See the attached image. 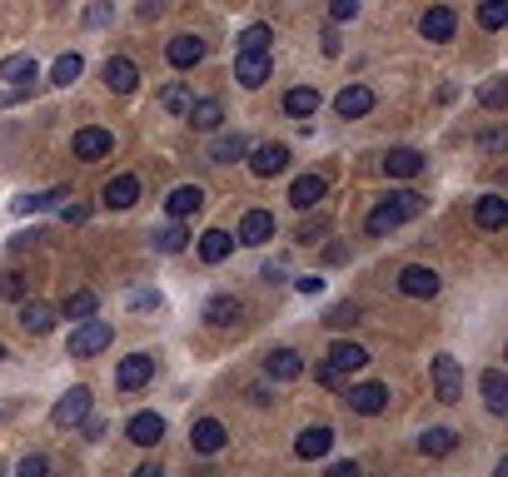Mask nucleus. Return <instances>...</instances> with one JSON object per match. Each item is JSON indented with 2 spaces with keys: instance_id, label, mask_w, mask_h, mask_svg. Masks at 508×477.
<instances>
[{
  "instance_id": "obj_1",
  "label": "nucleus",
  "mask_w": 508,
  "mask_h": 477,
  "mask_svg": "<svg viewBox=\"0 0 508 477\" xmlns=\"http://www.w3.org/2000/svg\"><path fill=\"white\" fill-rule=\"evenodd\" d=\"M419 214H423V194H414V190H399V194H389V199H384L374 214H369V219H364V229L379 239V234H394L399 224L419 219Z\"/></svg>"
},
{
  "instance_id": "obj_2",
  "label": "nucleus",
  "mask_w": 508,
  "mask_h": 477,
  "mask_svg": "<svg viewBox=\"0 0 508 477\" xmlns=\"http://www.w3.org/2000/svg\"><path fill=\"white\" fill-rule=\"evenodd\" d=\"M110 339H115V329H110L105 318H80L76 333H70V358H95V353L110 349Z\"/></svg>"
},
{
  "instance_id": "obj_3",
  "label": "nucleus",
  "mask_w": 508,
  "mask_h": 477,
  "mask_svg": "<svg viewBox=\"0 0 508 477\" xmlns=\"http://www.w3.org/2000/svg\"><path fill=\"white\" fill-rule=\"evenodd\" d=\"M369 363V353L359 349V343H349V339H339L334 349H329V358H325V368H319V383H325V388H334L339 378H344V373H354V368H364Z\"/></svg>"
},
{
  "instance_id": "obj_4",
  "label": "nucleus",
  "mask_w": 508,
  "mask_h": 477,
  "mask_svg": "<svg viewBox=\"0 0 508 477\" xmlns=\"http://www.w3.org/2000/svg\"><path fill=\"white\" fill-rule=\"evenodd\" d=\"M433 398L439 403H459L464 398V368H459L454 353H439L433 358Z\"/></svg>"
},
{
  "instance_id": "obj_5",
  "label": "nucleus",
  "mask_w": 508,
  "mask_h": 477,
  "mask_svg": "<svg viewBox=\"0 0 508 477\" xmlns=\"http://www.w3.org/2000/svg\"><path fill=\"white\" fill-rule=\"evenodd\" d=\"M90 418V388H70V393H60V403L50 408V423L55 428H80Z\"/></svg>"
},
{
  "instance_id": "obj_6",
  "label": "nucleus",
  "mask_w": 508,
  "mask_h": 477,
  "mask_svg": "<svg viewBox=\"0 0 508 477\" xmlns=\"http://www.w3.org/2000/svg\"><path fill=\"white\" fill-rule=\"evenodd\" d=\"M270 70H274L270 50H239V55H235V80H239L245 90H260L264 80H270Z\"/></svg>"
},
{
  "instance_id": "obj_7",
  "label": "nucleus",
  "mask_w": 508,
  "mask_h": 477,
  "mask_svg": "<svg viewBox=\"0 0 508 477\" xmlns=\"http://www.w3.org/2000/svg\"><path fill=\"white\" fill-rule=\"evenodd\" d=\"M274 239V214L270 209H245V219H239L235 229V244H249V249H260Z\"/></svg>"
},
{
  "instance_id": "obj_8",
  "label": "nucleus",
  "mask_w": 508,
  "mask_h": 477,
  "mask_svg": "<svg viewBox=\"0 0 508 477\" xmlns=\"http://www.w3.org/2000/svg\"><path fill=\"white\" fill-rule=\"evenodd\" d=\"M150 378H155V358H150V353H130V358H120V368H115V383L125 393L145 388Z\"/></svg>"
},
{
  "instance_id": "obj_9",
  "label": "nucleus",
  "mask_w": 508,
  "mask_h": 477,
  "mask_svg": "<svg viewBox=\"0 0 508 477\" xmlns=\"http://www.w3.org/2000/svg\"><path fill=\"white\" fill-rule=\"evenodd\" d=\"M344 398H349V408H354V413H364V418H374V413H384V408H389V388H384V383H359V388L344 393Z\"/></svg>"
},
{
  "instance_id": "obj_10",
  "label": "nucleus",
  "mask_w": 508,
  "mask_h": 477,
  "mask_svg": "<svg viewBox=\"0 0 508 477\" xmlns=\"http://www.w3.org/2000/svg\"><path fill=\"white\" fill-rule=\"evenodd\" d=\"M284 164H290V149L284 145H254V155H249V170L260 174V180H274V174H284Z\"/></svg>"
},
{
  "instance_id": "obj_11",
  "label": "nucleus",
  "mask_w": 508,
  "mask_h": 477,
  "mask_svg": "<svg viewBox=\"0 0 508 477\" xmlns=\"http://www.w3.org/2000/svg\"><path fill=\"white\" fill-rule=\"evenodd\" d=\"M419 31H423V40L443 45V40H454V31H459V15L449 11V5H433V11H423Z\"/></svg>"
},
{
  "instance_id": "obj_12",
  "label": "nucleus",
  "mask_w": 508,
  "mask_h": 477,
  "mask_svg": "<svg viewBox=\"0 0 508 477\" xmlns=\"http://www.w3.org/2000/svg\"><path fill=\"white\" fill-rule=\"evenodd\" d=\"M334 110H339V119H364L369 110H374V90L369 85H344L334 95Z\"/></svg>"
},
{
  "instance_id": "obj_13",
  "label": "nucleus",
  "mask_w": 508,
  "mask_h": 477,
  "mask_svg": "<svg viewBox=\"0 0 508 477\" xmlns=\"http://www.w3.org/2000/svg\"><path fill=\"white\" fill-rule=\"evenodd\" d=\"M35 75H40L35 55H5V60H0V80H5L11 90H25V85H35Z\"/></svg>"
},
{
  "instance_id": "obj_14",
  "label": "nucleus",
  "mask_w": 508,
  "mask_h": 477,
  "mask_svg": "<svg viewBox=\"0 0 508 477\" xmlns=\"http://www.w3.org/2000/svg\"><path fill=\"white\" fill-rule=\"evenodd\" d=\"M165 60H170L174 70H190V65L205 60V40H200V35H174V40L165 45Z\"/></svg>"
},
{
  "instance_id": "obj_15",
  "label": "nucleus",
  "mask_w": 508,
  "mask_h": 477,
  "mask_svg": "<svg viewBox=\"0 0 508 477\" xmlns=\"http://www.w3.org/2000/svg\"><path fill=\"white\" fill-rule=\"evenodd\" d=\"M105 85L115 90V95H130V90L140 85V70H135V60H125V55H110V60H105Z\"/></svg>"
},
{
  "instance_id": "obj_16",
  "label": "nucleus",
  "mask_w": 508,
  "mask_h": 477,
  "mask_svg": "<svg viewBox=\"0 0 508 477\" xmlns=\"http://www.w3.org/2000/svg\"><path fill=\"white\" fill-rule=\"evenodd\" d=\"M399 288L409 298H433V294H439V274H433V269H423V264H409L399 274Z\"/></svg>"
},
{
  "instance_id": "obj_17",
  "label": "nucleus",
  "mask_w": 508,
  "mask_h": 477,
  "mask_svg": "<svg viewBox=\"0 0 508 477\" xmlns=\"http://www.w3.org/2000/svg\"><path fill=\"white\" fill-rule=\"evenodd\" d=\"M478 388H484V403H488V413H498V418H504V413H508V378H504V368H484Z\"/></svg>"
},
{
  "instance_id": "obj_18",
  "label": "nucleus",
  "mask_w": 508,
  "mask_h": 477,
  "mask_svg": "<svg viewBox=\"0 0 508 477\" xmlns=\"http://www.w3.org/2000/svg\"><path fill=\"white\" fill-rule=\"evenodd\" d=\"M325 190H329L325 174H299V180L290 184V204L294 209H314V204L325 199Z\"/></svg>"
},
{
  "instance_id": "obj_19",
  "label": "nucleus",
  "mask_w": 508,
  "mask_h": 477,
  "mask_svg": "<svg viewBox=\"0 0 508 477\" xmlns=\"http://www.w3.org/2000/svg\"><path fill=\"white\" fill-rule=\"evenodd\" d=\"M125 433H130V443L155 447V443L165 437V418H160V413H135L130 423H125Z\"/></svg>"
},
{
  "instance_id": "obj_20",
  "label": "nucleus",
  "mask_w": 508,
  "mask_h": 477,
  "mask_svg": "<svg viewBox=\"0 0 508 477\" xmlns=\"http://www.w3.org/2000/svg\"><path fill=\"white\" fill-rule=\"evenodd\" d=\"M200 204H205V190L200 184H180V190H170L165 209H170V219H190V214H200Z\"/></svg>"
},
{
  "instance_id": "obj_21",
  "label": "nucleus",
  "mask_w": 508,
  "mask_h": 477,
  "mask_svg": "<svg viewBox=\"0 0 508 477\" xmlns=\"http://www.w3.org/2000/svg\"><path fill=\"white\" fill-rule=\"evenodd\" d=\"M419 170H423L419 149H389V155H384V174H389V180H414Z\"/></svg>"
},
{
  "instance_id": "obj_22",
  "label": "nucleus",
  "mask_w": 508,
  "mask_h": 477,
  "mask_svg": "<svg viewBox=\"0 0 508 477\" xmlns=\"http://www.w3.org/2000/svg\"><path fill=\"white\" fill-rule=\"evenodd\" d=\"M190 443H195V453H219V447L229 443V433H225V423H215V418H200L195 423V433H190Z\"/></svg>"
},
{
  "instance_id": "obj_23",
  "label": "nucleus",
  "mask_w": 508,
  "mask_h": 477,
  "mask_svg": "<svg viewBox=\"0 0 508 477\" xmlns=\"http://www.w3.org/2000/svg\"><path fill=\"white\" fill-rule=\"evenodd\" d=\"M264 373H270V378H280V383H294L304 373V358L294 349H274L270 358H264Z\"/></svg>"
},
{
  "instance_id": "obj_24",
  "label": "nucleus",
  "mask_w": 508,
  "mask_h": 477,
  "mask_svg": "<svg viewBox=\"0 0 508 477\" xmlns=\"http://www.w3.org/2000/svg\"><path fill=\"white\" fill-rule=\"evenodd\" d=\"M454 447H459L454 428H423V433H419V453L423 457H449Z\"/></svg>"
},
{
  "instance_id": "obj_25",
  "label": "nucleus",
  "mask_w": 508,
  "mask_h": 477,
  "mask_svg": "<svg viewBox=\"0 0 508 477\" xmlns=\"http://www.w3.org/2000/svg\"><path fill=\"white\" fill-rule=\"evenodd\" d=\"M474 219H478V229H504L508 224V199L504 194H484V199L474 204Z\"/></svg>"
},
{
  "instance_id": "obj_26",
  "label": "nucleus",
  "mask_w": 508,
  "mask_h": 477,
  "mask_svg": "<svg viewBox=\"0 0 508 477\" xmlns=\"http://www.w3.org/2000/svg\"><path fill=\"white\" fill-rule=\"evenodd\" d=\"M135 199H140V180H135V174H115V180L105 184V204L110 209H130Z\"/></svg>"
},
{
  "instance_id": "obj_27",
  "label": "nucleus",
  "mask_w": 508,
  "mask_h": 477,
  "mask_svg": "<svg viewBox=\"0 0 508 477\" xmlns=\"http://www.w3.org/2000/svg\"><path fill=\"white\" fill-rule=\"evenodd\" d=\"M110 149H115L110 129H80L76 135V159H105Z\"/></svg>"
},
{
  "instance_id": "obj_28",
  "label": "nucleus",
  "mask_w": 508,
  "mask_h": 477,
  "mask_svg": "<svg viewBox=\"0 0 508 477\" xmlns=\"http://www.w3.org/2000/svg\"><path fill=\"white\" fill-rule=\"evenodd\" d=\"M239 314H245V304H239L235 294H215V298L205 304V318L215 323V329H229V323H235Z\"/></svg>"
},
{
  "instance_id": "obj_29",
  "label": "nucleus",
  "mask_w": 508,
  "mask_h": 477,
  "mask_svg": "<svg viewBox=\"0 0 508 477\" xmlns=\"http://www.w3.org/2000/svg\"><path fill=\"white\" fill-rule=\"evenodd\" d=\"M329 447H334V433H329V428H304L299 443H294V453H299L304 463H309V457H325Z\"/></svg>"
},
{
  "instance_id": "obj_30",
  "label": "nucleus",
  "mask_w": 508,
  "mask_h": 477,
  "mask_svg": "<svg viewBox=\"0 0 508 477\" xmlns=\"http://www.w3.org/2000/svg\"><path fill=\"white\" fill-rule=\"evenodd\" d=\"M184 119H190L195 129H219V119H225V105H219V100H190Z\"/></svg>"
},
{
  "instance_id": "obj_31",
  "label": "nucleus",
  "mask_w": 508,
  "mask_h": 477,
  "mask_svg": "<svg viewBox=\"0 0 508 477\" xmlns=\"http://www.w3.org/2000/svg\"><path fill=\"white\" fill-rule=\"evenodd\" d=\"M21 329H25V333H35V339H45V333L55 329V308H45V304H25V308H21Z\"/></svg>"
},
{
  "instance_id": "obj_32",
  "label": "nucleus",
  "mask_w": 508,
  "mask_h": 477,
  "mask_svg": "<svg viewBox=\"0 0 508 477\" xmlns=\"http://www.w3.org/2000/svg\"><path fill=\"white\" fill-rule=\"evenodd\" d=\"M229 244H235V239H229L225 229L200 234V259H205V264H225V259H229Z\"/></svg>"
},
{
  "instance_id": "obj_33",
  "label": "nucleus",
  "mask_w": 508,
  "mask_h": 477,
  "mask_svg": "<svg viewBox=\"0 0 508 477\" xmlns=\"http://www.w3.org/2000/svg\"><path fill=\"white\" fill-rule=\"evenodd\" d=\"M284 110H290L294 119H309L314 110H319V90H314V85H299V90H290V95H284Z\"/></svg>"
},
{
  "instance_id": "obj_34",
  "label": "nucleus",
  "mask_w": 508,
  "mask_h": 477,
  "mask_svg": "<svg viewBox=\"0 0 508 477\" xmlns=\"http://www.w3.org/2000/svg\"><path fill=\"white\" fill-rule=\"evenodd\" d=\"M95 308H100V298L90 294V288H80V294H70L66 304H60V314H66L70 323H80V318H90V314H95Z\"/></svg>"
},
{
  "instance_id": "obj_35",
  "label": "nucleus",
  "mask_w": 508,
  "mask_h": 477,
  "mask_svg": "<svg viewBox=\"0 0 508 477\" xmlns=\"http://www.w3.org/2000/svg\"><path fill=\"white\" fill-rule=\"evenodd\" d=\"M239 155H245V139L239 135H219L215 145H209V164H235Z\"/></svg>"
},
{
  "instance_id": "obj_36",
  "label": "nucleus",
  "mask_w": 508,
  "mask_h": 477,
  "mask_svg": "<svg viewBox=\"0 0 508 477\" xmlns=\"http://www.w3.org/2000/svg\"><path fill=\"white\" fill-rule=\"evenodd\" d=\"M55 199H70V194H66V190H50V194H21V199L11 204V209H15V214H40V209H50Z\"/></svg>"
},
{
  "instance_id": "obj_37",
  "label": "nucleus",
  "mask_w": 508,
  "mask_h": 477,
  "mask_svg": "<svg viewBox=\"0 0 508 477\" xmlns=\"http://www.w3.org/2000/svg\"><path fill=\"white\" fill-rule=\"evenodd\" d=\"M184 239H190V234H184L180 224H170V229H155V234H150V244L160 249V254H180Z\"/></svg>"
},
{
  "instance_id": "obj_38",
  "label": "nucleus",
  "mask_w": 508,
  "mask_h": 477,
  "mask_svg": "<svg viewBox=\"0 0 508 477\" xmlns=\"http://www.w3.org/2000/svg\"><path fill=\"white\" fill-rule=\"evenodd\" d=\"M478 25H484V31H504L508 25V0H484V5H478Z\"/></svg>"
},
{
  "instance_id": "obj_39",
  "label": "nucleus",
  "mask_w": 508,
  "mask_h": 477,
  "mask_svg": "<svg viewBox=\"0 0 508 477\" xmlns=\"http://www.w3.org/2000/svg\"><path fill=\"white\" fill-rule=\"evenodd\" d=\"M80 70H85V60H80V55L70 50V55H60V60H55L50 80H55V85H70V80H80Z\"/></svg>"
},
{
  "instance_id": "obj_40",
  "label": "nucleus",
  "mask_w": 508,
  "mask_h": 477,
  "mask_svg": "<svg viewBox=\"0 0 508 477\" xmlns=\"http://www.w3.org/2000/svg\"><path fill=\"white\" fill-rule=\"evenodd\" d=\"M190 100H195V95H190L184 85H165L160 90V105L170 110V115H184V110H190Z\"/></svg>"
},
{
  "instance_id": "obj_41",
  "label": "nucleus",
  "mask_w": 508,
  "mask_h": 477,
  "mask_svg": "<svg viewBox=\"0 0 508 477\" xmlns=\"http://www.w3.org/2000/svg\"><path fill=\"white\" fill-rule=\"evenodd\" d=\"M270 40H274L270 25H249V31L239 35V50H270Z\"/></svg>"
},
{
  "instance_id": "obj_42",
  "label": "nucleus",
  "mask_w": 508,
  "mask_h": 477,
  "mask_svg": "<svg viewBox=\"0 0 508 477\" xmlns=\"http://www.w3.org/2000/svg\"><path fill=\"white\" fill-rule=\"evenodd\" d=\"M478 105H484V110H504L508 105V85H504V80H488V85L478 90Z\"/></svg>"
},
{
  "instance_id": "obj_43",
  "label": "nucleus",
  "mask_w": 508,
  "mask_h": 477,
  "mask_svg": "<svg viewBox=\"0 0 508 477\" xmlns=\"http://www.w3.org/2000/svg\"><path fill=\"white\" fill-rule=\"evenodd\" d=\"M325 323H329V329H349V323H359V308L354 304H334L325 314Z\"/></svg>"
},
{
  "instance_id": "obj_44",
  "label": "nucleus",
  "mask_w": 508,
  "mask_h": 477,
  "mask_svg": "<svg viewBox=\"0 0 508 477\" xmlns=\"http://www.w3.org/2000/svg\"><path fill=\"white\" fill-rule=\"evenodd\" d=\"M25 294V274L21 269H5V274H0V298H21Z\"/></svg>"
},
{
  "instance_id": "obj_45",
  "label": "nucleus",
  "mask_w": 508,
  "mask_h": 477,
  "mask_svg": "<svg viewBox=\"0 0 508 477\" xmlns=\"http://www.w3.org/2000/svg\"><path fill=\"white\" fill-rule=\"evenodd\" d=\"M115 21V5H110V0H90L85 5V25H110Z\"/></svg>"
},
{
  "instance_id": "obj_46",
  "label": "nucleus",
  "mask_w": 508,
  "mask_h": 477,
  "mask_svg": "<svg viewBox=\"0 0 508 477\" xmlns=\"http://www.w3.org/2000/svg\"><path fill=\"white\" fill-rule=\"evenodd\" d=\"M354 15H359V0H329V21H334V25L354 21Z\"/></svg>"
},
{
  "instance_id": "obj_47",
  "label": "nucleus",
  "mask_w": 508,
  "mask_h": 477,
  "mask_svg": "<svg viewBox=\"0 0 508 477\" xmlns=\"http://www.w3.org/2000/svg\"><path fill=\"white\" fill-rule=\"evenodd\" d=\"M125 304H130V308H160V294H155V288H135Z\"/></svg>"
},
{
  "instance_id": "obj_48",
  "label": "nucleus",
  "mask_w": 508,
  "mask_h": 477,
  "mask_svg": "<svg viewBox=\"0 0 508 477\" xmlns=\"http://www.w3.org/2000/svg\"><path fill=\"white\" fill-rule=\"evenodd\" d=\"M294 288H299L304 298H309V294H325V278H319V274H304V278H294Z\"/></svg>"
},
{
  "instance_id": "obj_49",
  "label": "nucleus",
  "mask_w": 508,
  "mask_h": 477,
  "mask_svg": "<svg viewBox=\"0 0 508 477\" xmlns=\"http://www.w3.org/2000/svg\"><path fill=\"white\" fill-rule=\"evenodd\" d=\"M60 219H66V224H85L90 209H85V204H60Z\"/></svg>"
},
{
  "instance_id": "obj_50",
  "label": "nucleus",
  "mask_w": 508,
  "mask_h": 477,
  "mask_svg": "<svg viewBox=\"0 0 508 477\" xmlns=\"http://www.w3.org/2000/svg\"><path fill=\"white\" fill-rule=\"evenodd\" d=\"M45 473H50L45 457H25V463H21V477H45Z\"/></svg>"
},
{
  "instance_id": "obj_51",
  "label": "nucleus",
  "mask_w": 508,
  "mask_h": 477,
  "mask_svg": "<svg viewBox=\"0 0 508 477\" xmlns=\"http://www.w3.org/2000/svg\"><path fill=\"white\" fill-rule=\"evenodd\" d=\"M319 234H325V219H309V224H299V239H304V244H309V239H319Z\"/></svg>"
},
{
  "instance_id": "obj_52",
  "label": "nucleus",
  "mask_w": 508,
  "mask_h": 477,
  "mask_svg": "<svg viewBox=\"0 0 508 477\" xmlns=\"http://www.w3.org/2000/svg\"><path fill=\"white\" fill-rule=\"evenodd\" d=\"M80 428H85V437H90V443H95V437H105V423H100V418H85Z\"/></svg>"
},
{
  "instance_id": "obj_53",
  "label": "nucleus",
  "mask_w": 508,
  "mask_h": 477,
  "mask_svg": "<svg viewBox=\"0 0 508 477\" xmlns=\"http://www.w3.org/2000/svg\"><path fill=\"white\" fill-rule=\"evenodd\" d=\"M319 40H325V55H339V35H334V25H329V31L319 35Z\"/></svg>"
},
{
  "instance_id": "obj_54",
  "label": "nucleus",
  "mask_w": 508,
  "mask_h": 477,
  "mask_svg": "<svg viewBox=\"0 0 508 477\" xmlns=\"http://www.w3.org/2000/svg\"><path fill=\"white\" fill-rule=\"evenodd\" d=\"M35 239H40V234H15V239H11V249L21 254V249H31V244H35Z\"/></svg>"
},
{
  "instance_id": "obj_55",
  "label": "nucleus",
  "mask_w": 508,
  "mask_h": 477,
  "mask_svg": "<svg viewBox=\"0 0 508 477\" xmlns=\"http://www.w3.org/2000/svg\"><path fill=\"white\" fill-rule=\"evenodd\" d=\"M508 145V135H504V129H494V135H484V149H504Z\"/></svg>"
},
{
  "instance_id": "obj_56",
  "label": "nucleus",
  "mask_w": 508,
  "mask_h": 477,
  "mask_svg": "<svg viewBox=\"0 0 508 477\" xmlns=\"http://www.w3.org/2000/svg\"><path fill=\"white\" fill-rule=\"evenodd\" d=\"M325 259H329V264H344V259H349V249H344V244H329V254H325Z\"/></svg>"
},
{
  "instance_id": "obj_57",
  "label": "nucleus",
  "mask_w": 508,
  "mask_h": 477,
  "mask_svg": "<svg viewBox=\"0 0 508 477\" xmlns=\"http://www.w3.org/2000/svg\"><path fill=\"white\" fill-rule=\"evenodd\" d=\"M354 473H359L354 463H334V467H329V477H354Z\"/></svg>"
},
{
  "instance_id": "obj_58",
  "label": "nucleus",
  "mask_w": 508,
  "mask_h": 477,
  "mask_svg": "<svg viewBox=\"0 0 508 477\" xmlns=\"http://www.w3.org/2000/svg\"><path fill=\"white\" fill-rule=\"evenodd\" d=\"M140 15L145 21H155V15H160V0H140Z\"/></svg>"
},
{
  "instance_id": "obj_59",
  "label": "nucleus",
  "mask_w": 508,
  "mask_h": 477,
  "mask_svg": "<svg viewBox=\"0 0 508 477\" xmlns=\"http://www.w3.org/2000/svg\"><path fill=\"white\" fill-rule=\"evenodd\" d=\"M0 363H5V343H0Z\"/></svg>"
}]
</instances>
